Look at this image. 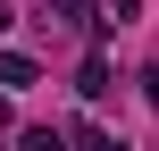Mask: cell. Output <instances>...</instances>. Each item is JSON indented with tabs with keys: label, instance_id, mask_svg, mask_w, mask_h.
I'll list each match as a JSON object with an SVG mask.
<instances>
[{
	"label": "cell",
	"instance_id": "1",
	"mask_svg": "<svg viewBox=\"0 0 159 151\" xmlns=\"http://www.w3.org/2000/svg\"><path fill=\"white\" fill-rule=\"evenodd\" d=\"M34 76H42V67H34V50H0V84H8V92H25Z\"/></svg>",
	"mask_w": 159,
	"mask_h": 151
},
{
	"label": "cell",
	"instance_id": "2",
	"mask_svg": "<svg viewBox=\"0 0 159 151\" xmlns=\"http://www.w3.org/2000/svg\"><path fill=\"white\" fill-rule=\"evenodd\" d=\"M50 25L59 34H92V0H50Z\"/></svg>",
	"mask_w": 159,
	"mask_h": 151
},
{
	"label": "cell",
	"instance_id": "3",
	"mask_svg": "<svg viewBox=\"0 0 159 151\" xmlns=\"http://www.w3.org/2000/svg\"><path fill=\"white\" fill-rule=\"evenodd\" d=\"M75 92H84V101H101V92H109V59H101V50L84 59V76H75Z\"/></svg>",
	"mask_w": 159,
	"mask_h": 151
},
{
	"label": "cell",
	"instance_id": "4",
	"mask_svg": "<svg viewBox=\"0 0 159 151\" xmlns=\"http://www.w3.org/2000/svg\"><path fill=\"white\" fill-rule=\"evenodd\" d=\"M101 8H109V25H126V17L143 8V0H101Z\"/></svg>",
	"mask_w": 159,
	"mask_h": 151
},
{
	"label": "cell",
	"instance_id": "5",
	"mask_svg": "<svg viewBox=\"0 0 159 151\" xmlns=\"http://www.w3.org/2000/svg\"><path fill=\"white\" fill-rule=\"evenodd\" d=\"M143 101H151V109H159V67H143Z\"/></svg>",
	"mask_w": 159,
	"mask_h": 151
},
{
	"label": "cell",
	"instance_id": "6",
	"mask_svg": "<svg viewBox=\"0 0 159 151\" xmlns=\"http://www.w3.org/2000/svg\"><path fill=\"white\" fill-rule=\"evenodd\" d=\"M25 151H67V143H59V134H25Z\"/></svg>",
	"mask_w": 159,
	"mask_h": 151
},
{
	"label": "cell",
	"instance_id": "7",
	"mask_svg": "<svg viewBox=\"0 0 159 151\" xmlns=\"http://www.w3.org/2000/svg\"><path fill=\"white\" fill-rule=\"evenodd\" d=\"M0 34H8V0H0Z\"/></svg>",
	"mask_w": 159,
	"mask_h": 151
}]
</instances>
